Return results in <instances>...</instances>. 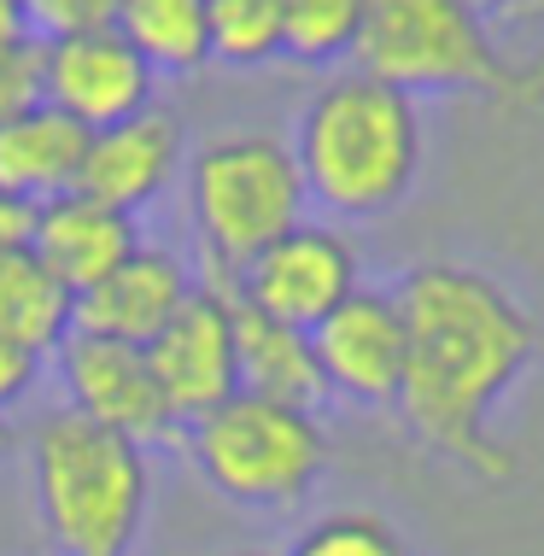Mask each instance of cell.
I'll use <instances>...</instances> for the list:
<instances>
[{"instance_id": "obj_1", "label": "cell", "mask_w": 544, "mask_h": 556, "mask_svg": "<svg viewBox=\"0 0 544 556\" xmlns=\"http://www.w3.org/2000/svg\"><path fill=\"white\" fill-rule=\"evenodd\" d=\"M404 311V387L392 410L433 457L504 486L516 451L492 433V416L539 364V323L497 276L457 258L410 264L392 288Z\"/></svg>"}, {"instance_id": "obj_2", "label": "cell", "mask_w": 544, "mask_h": 556, "mask_svg": "<svg viewBox=\"0 0 544 556\" xmlns=\"http://www.w3.org/2000/svg\"><path fill=\"white\" fill-rule=\"evenodd\" d=\"M287 147L305 176L311 212H322V223L392 217L416 193L421 159H428L421 100L357 65L334 71L305 100Z\"/></svg>"}, {"instance_id": "obj_3", "label": "cell", "mask_w": 544, "mask_h": 556, "mask_svg": "<svg viewBox=\"0 0 544 556\" xmlns=\"http://www.w3.org/2000/svg\"><path fill=\"white\" fill-rule=\"evenodd\" d=\"M36 521L53 556H135L153 516V451L77 410H48L24 433Z\"/></svg>"}, {"instance_id": "obj_4", "label": "cell", "mask_w": 544, "mask_h": 556, "mask_svg": "<svg viewBox=\"0 0 544 556\" xmlns=\"http://www.w3.org/2000/svg\"><path fill=\"white\" fill-rule=\"evenodd\" d=\"M311 212L305 176L293 147L264 129L211 135L188 153V223H193V269L205 288L235 293L240 269L299 229Z\"/></svg>"}, {"instance_id": "obj_5", "label": "cell", "mask_w": 544, "mask_h": 556, "mask_svg": "<svg viewBox=\"0 0 544 556\" xmlns=\"http://www.w3.org/2000/svg\"><path fill=\"white\" fill-rule=\"evenodd\" d=\"M193 469L223 504L252 516H293L322 486L334 440L322 416L305 404H281L258 393H235L211 416L181 428Z\"/></svg>"}, {"instance_id": "obj_6", "label": "cell", "mask_w": 544, "mask_h": 556, "mask_svg": "<svg viewBox=\"0 0 544 556\" xmlns=\"http://www.w3.org/2000/svg\"><path fill=\"white\" fill-rule=\"evenodd\" d=\"M357 71L421 94H497L509 65L492 48V29L468 0H369L357 36Z\"/></svg>"}, {"instance_id": "obj_7", "label": "cell", "mask_w": 544, "mask_h": 556, "mask_svg": "<svg viewBox=\"0 0 544 556\" xmlns=\"http://www.w3.org/2000/svg\"><path fill=\"white\" fill-rule=\"evenodd\" d=\"M53 375L65 387V410L88 416L105 433L159 451V445H181V422L164 399L147 345H124V340H100V334H65L53 352Z\"/></svg>"}, {"instance_id": "obj_8", "label": "cell", "mask_w": 544, "mask_h": 556, "mask_svg": "<svg viewBox=\"0 0 544 556\" xmlns=\"http://www.w3.org/2000/svg\"><path fill=\"white\" fill-rule=\"evenodd\" d=\"M363 288V252L357 240L340 229V223H299L287 229L276 247H264L258 258L240 269L235 281V299L276 323H293V328H311L322 317H334Z\"/></svg>"}, {"instance_id": "obj_9", "label": "cell", "mask_w": 544, "mask_h": 556, "mask_svg": "<svg viewBox=\"0 0 544 556\" xmlns=\"http://www.w3.org/2000/svg\"><path fill=\"white\" fill-rule=\"evenodd\" d=\"M316 369H322V393L357 410H392L404 387V311L392 288H357L334 317L311 328Z\"/></svg>"}, {"instance_id": "obj_10", "label": "cell", "mask_w": 544, "mask_h": 556, "mask_svg": "<svg viewBox=\"0 0 544 556\" xmlns=\"http://www.w3.org/2000/svg\"><path fill=\"white\" fill-rule=\"evenodd\" d=\"M164 399H170L176 422H200L217 404L240 393V364H235V293L205 288L164 323V334L147 345Z\"/></svg>"}, {"instance_id": "obj_11", "label": "cell", "mask_w": 544, "mask_h": 556, "mask_svg": "<svg viewBox=\"0 0 544 556\" xmlns=\"http://www.w3.org/2000/svg\"><path fill=\"white\" fill-rule=\"evenodd\" d=\"M153 88H159L153 65L117 29L41 41V100L53 112H65L71 124H83L88 135L147 112L153 106Z\"/></svg>"}, {"instance_id": "obj_12", "label": "cell", "mask_w": 544, "mask_h": 556, "mask_svg": "<svg viewBox=\"0 0 544 556\" xmlns=\"http://www.w3.org/2000/svg\"><path fill=\"white\" fill-rule=\"evenodd\" d=\"M193 293H200V269L181 258V252L141 240L105 281H94L88 293L71 299V334L153 345L164 334V323H170Z\"/></svg>"}, {"instance_id": "obj_13", "label": "cell", "mask_w": 544, "mask_h": 556, "mask_svg": "<svg viewBox=\"0 0 544 556\" xmlns=\"http://www.w3.org/2000/svg\"><path fill=\"white\" fill-rule=\"evenodd\" d=\"M181 164H188L181 117L164 112V106H147V112L124 117V124L88 135V159H83L77 193L141 217L147 205L181 176Z\"/></svg>"}, {"instance_id": "obj_14", "label": "cell", "mask_w": 544, "mask_h": 556, "mask_svg": "<svg viewBox=\"0 0 544 556\" xmlns=\"http://www.w3.org/2000/svg\"><path fill=\"white\" fill-rule=\"evenodd\" d=\"M135 247H141V217L88 200L77 188L36 205V223H29V252L48 264V276L71 299L88 293L94 281H105Z\"/></svg>"}, {"instance_id": "obj_15", "label": "cell", "mask_w": 544, "mask_h": 556, "mask_svg": "<svg viewBox=\"0 0 544 556\" xmlns=\"http://www.w3.org/2000/svg\"><path fill=\"white\" fill-rule=\"evenodd\" d=\"M88 159V129L53 112L48 100L0 124V193L24 205H48L77 188Z\"/></svg>"}, {"instance_id": "obj_16", "label": "cell", "mask_w": 544, "mask_h": 556, "mask_svg": "<svg viewBox=\"0 0 544 556\" xmlns=\"http://www.w3.org/2000/svg\"><path fill=\"white\" fill-rule=\"evenodd\" d=\"M235 364H240V393L281 399V404H305L316 410L322 393V369H316V345L305 328L276 323L264 311L235 299Z\"/></svg>"}, {"instance_id": "obj_17", "label": "cell", "mask_w": 544, "mask_h": 556, "mask_svg": "<svg viewBox=\"0 0 544 556\" xmlns=\"http://www.w3.org/2000/svg\"><path fill=\"white\" fill-rule=\"evenodd\" d=\"M117 36L153 65V77H193L211 65L205 0H117Z\"/></svg>"}, {"instance_id": "obj_18", "label": "cell", "mask_w": 544, "mask_h": 556, "mask_svg": "<svg viewBox=\"0 0 544 556\" xmlns=\"http://www.w3.org/2000/svg\"><path fill=\"white\" fill-rule=\"evenodd\" d=\"M0 334L53 357L71 334V293L48 276L36 252H0Z\"/></svg>"}, {"instance_id": "obj_19", "label": "cell", "mask_w": 544, "mask_h": 556, "mask_svg": "<svg viewBox=\"0 0 544 556\" xmlns=\"http://www.w3.org/2000/svg\"><path fill=\"white\" fill-rule=\"evenodd\" d=\"M369 0H281V59L305 71H334L357 53Z\"/></svg>"}, {"instance_id": "obj_20", "label": "cell", "mask_w": 544, "mask_h": 556, "mask_svg": "<svg viewBox=\"0 0 544 556\" xmlns=\"http://www.w3.org/2000/svg\"><path fill=\"white\" fill-rule=\"evenodd\" d=\"M211 7V59L235 71H258L281 59V0H205Z\"/></svg>"}, {"instance_id": "obj_21", "label": "cell", "mask_w": 544, "mask_h": 556, "mask_svg": "<svg viewBox=\"0 0 544 556\" xmlns=\"http://www.w3.org/2000/svg\"><path fill=\"white\" fill-rule=\"evenodd\" d=\"M281 556H410V551H404V533L381 509H328V516L305 521Z\"/></svg>"}, {"instance_id": "obj_22", "label": "cell", "mask_w": 544, "mask_h": 556, "mask_svg": "<svg viewBox=\"0 0 544 556\" xmlns=\"http://www.w3.org/2000/svg\"><path fill=\"white\" fill-rule=\"evenodd\" d=\"M29 41H71L117 29V0H24Z\"/></svg>"}, {"instance_id": "obj_23", "label": "cell", "mask_w": 544, "mask_h": 556, "mask_svg": "<svg viewBox=\"0 0 544 556\" xmlns=\"http://www.w3.org/2000/svg\"><path fill=\"white\" fill-rule=\"evenodd\" d=\"M29 106H41V41L0 53V124Z\"/></svg>"}, {"instance_id": "obj_24", "label": "cell", "mask_w": 544, "mask_h": 556, "mask_svg": "<svg viewBox=\"0 0 544 556\" xmlns=\"http://www.w3.org/2000/svg\"><path fill=\"white\" fill-rule=\"evenodd\" d=\"M41 375H48V357L0 334V416H12L24 399H36Z\"/></svg>"}, {"instance_id": "obj_25", "label": "cell", "mask_w": 544, "mask_h": 556, "mask_svg": "<svg viewBox=\"0 0 544 556\" xmlns=\"http://www.w3.org/2000/svg\"><path fill=\"white\" fill-rule=\"evenodd\" d=\"M29 223H36V205L0 193V252H24L29 247Z\"/></svg>"}, {"instance_id": "obj_26", "label": "cell", "mask_w": 544, "mask_h": 556, "mask_svg": "<svg viewBox=\"0 0 544 556\" xmlns=\"http://www.w3.org/2000/svg\"><path fill=\"white\" fill-rule=\"evenodd\" d=\"M504 100H509V106H544V53L527 59L521 71H509Z\"/></svg>"}, {"instance_id": "obj_27", "label": "cell", "mask_w": 544, "mask_h": 556, "mask_svg": "<svg viewBox=\"0 0 544 556\" xmlns=\"http://www.w3.org/2000/svg\"><path fill=\"white\" fill-rule=\"evenodd\" d=\"M24 41H29L24 0H0V53H7V48H24Z\"/></svg>"}, {"instance_id": "obj_28", "label": "cell", "mask_w": 544, "mask_h": 556, "mask_svg": "<svg viewBox=\"0 0 544 556\" xmlns=\"http://www.w3.org/2000/svg\"><path fill=\"white\" fill-rule=\"evenodd\" d=\"M18 445H24V433L12 428V416H0V463H12V457H18Z\"/></svg>"}, {"instance_id": "obj_29", "label": "cell", "mask_w": 544, "mask_h": 556, "mask_svg": "<svg viewBox=\"0 0 544 556\" xmlns=\"http://www.w3.org/2000/svg\"><path fill=\"white\" fill-rule=\"evenodd\" d=\"M468 7H475V12H480V18H497V12H516V7H521V0H468Z\"/></svg>"}, {"instance_id": "obj_30", "label": "cell", "mask_w": 544, "mask_h": 556, "mask_svg": "<svg viewBox=\"0 0 544 556\" xmlns=\"http://www.w3.org/2000/svg\"><path fill=\"white\" fill-rule=\"evenodd\" d=\"M509 18H544V0H521V7L509 12Z\"/></svg>"}, {"instance_id": "obj_31", "label": "cell", "mask_w": 544, "mask_h": 556, "mask_svg": "<svg viewBox=\"0 0 544 556\" xmlns=\"http://www.w3.org/2000/svg\"><path fill=\"white\" fill-rule=\"evenodd\" d=\"M246 556H269V551H246Z\"/></svg>"}]
</instances>
